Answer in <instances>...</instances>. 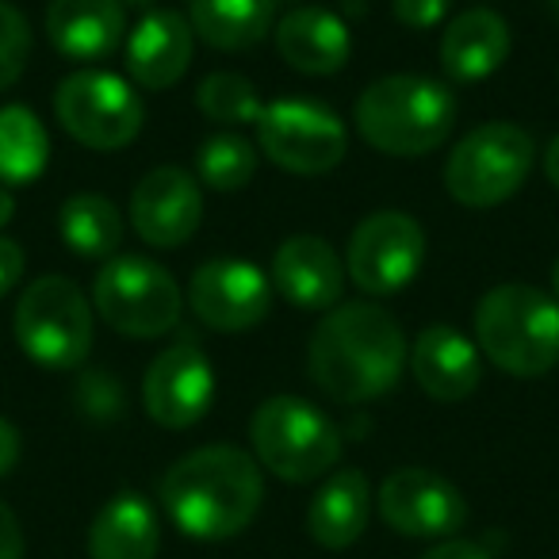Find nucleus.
<instances>
[{
    "label": "nucleus",
    "instance_id": "2eb2a0df",
    "mask_svg": "<svg viewBox=\"0 0 559 559\" xmlns=\"http://www.w3.org/2000/svg\"><path fill=\"white\" fill-rule=\"evenodd\" d=\"M203 195L200 185L177 165L150 169L131 192V223L139 238L154 249H177L200 230Z\"/></svg>",
    "mask_w": 559,
    "mask_h": 559
},
{
    "label": "nucleus",
    "instance_id": "c9c22d12",
    "mask_svg": "<svg viewBox=\"0 0 559 559\" xmlns=\"http://www.w3.org/2000/svg\"><path fill=\"white\" fill-rule=\"evenodd\" d=\"M544 177H548L551 185L559 188V134L551 139V146L544 150Z\"/></svg>",
    "mask_w": 559,
    "mask_h": 559
},
{
    "label": "nucleus",
    "instance_id": "aec40b11",
    "mask_svg": "<svg viewBox=\"0 0 559 559\" xmlns=\"http://www.w3.org/2000/svg\"><path fill=\"white\" fill-rule=\"evenodd\" d=\"M276 50L292 70L311 73V78H330L349 62L353 39L342 16L319 9V4H307V9L280 16Z\"/></svg>",
    "mask_w": 559,
    "mask_h": 559
},
{
    "label": "nucleus",
    "instance_id": "58836bf2",
    "mask_svg": "<svg viewBox=\"0 0 559 559\" xmlns=\"http://www.w3.org/2000/svg\"><path fill=\"white\" fill-rule=\"evenodd\" d=\"M548 9H551V12H556V16H559V0H548Z\"/></svg>",
    "mask_w": 559,
    "mask_h": 559
},
{
    "label": "nucleus",
    "instance_id": "6ab92c4d",
    "mask_svg": "<svg viewBox=\"0 0 559 559\" xmlns=\"http://www.w3.org/2000/svg\"><path fill=\"white\" fill-rule=\"evenodd\" d=\"M123 0H50L47 35L70 62H100L123 43Z\"/></svg>",
    "mask_w": 559,
    "mask_h": 559
},
{
    "label": "nucleus",
    "instance_id": "4be33fe9",
    "mask_svg": "<svg viewBox=\"0 0 559 559\" xmlns=\"http://www.w3.org/2000/svg\"><path fill=\"white\" fill-rule=\"evenodd\" d=\"M510 58V27L498 12L472 9L441 35V66L452 81H483Z\"/></svg>",
    "mask_w": 559,
    "mask_h": 559
},
{
    "label": "nucleus",
    "instance_id": "b1692460",
    "mask_svg": "<svg viewBox=\"0 0 559 559\" xmlns=\"http://www.w3.org/2000/svg\"><path fill=\"white\" fill-rule=\"evenodd\" d=\"M280 0H188V24L215 50H249L269 35Z\"/></svg>",
    "mask_w": 559,
    "mask_h": 559
},
{
    "label": "nucleus",
    "instance_id": "2f4dec72",
    "mask_svg": "<svg viewBox=\"0 0 559 559\" xmlns=\"http://www.w3.org/2000/svg\"><path fill=\"white\" fill-rule=\"evenodd\" d=\"M20 276H24V249L16 241L0 238V299L16 288Z\"/></svg>",
    "mask_w": 559,
    "mask_h": 559
},
{
    "label": "nucleus",
    "instance_id": "9d476101",
    "mask_svg": "<svg viewBox=\"0 0 559 559\" xmlns=\"http://www.w3.org/2000/svg\"><path fill=\"white\" fill-rule=\"evenodd\" d=\"M257 142L272 165L299 177H319L342 165L345 127L314 100H272L257 119Z\"/></svg>",
    "mask_w": 559,
    "mask_h": 559
},
{
    "label": "nucleus",
    "instance_id": "4468645a",
    "mask_svg": "<svg viewBox=\"0 0 559 559\" xmlns=\"http://www.w3.org/2000/svg\"><path fill=\"white\" fill-rule=\"evenodd\" d=\"M215 399V372L200 345H173L142 380V403L146 414L165 429H188L211 411Z\"/></svg>",
    "mask_w": 559,
    "mask_h": 559
},
{
    "label": "nucleus",
    "instance_id": "7ed1b4c3",
    "mask_svg": "<svg viewBox=\"0 0 559 559\" xmlns=\"http://www.w3.org/2000/svg\"><path fill=\"white\" fill-rule=\"evenodd\" d=\"M357 127L388 157H421L437 150L456 127V96L441 81L395 73L360 93Z\"/></svg>",
    "mask_w": 559,
    "mask_h": 559
},
{
    "label": "nucleus",
    "instance_id": "bb28decb",
    "mask_svg": "<svg viewBox=\"0 0 559 559\" xmlns=\"http://www.w3.org/2000/svg\"><path fill=\"white\" fill-rule=\"evenodd\" d=\"M195 173L215 192H238L253 180L257 173V150L238 134H215L195 154Z\"/></svg>",
    "mask_w": 559,
    "mask_h": 559
},
{
    "label": "nucleus",
    "instance_id": "4c0bfd02",
    "mask_svg": "<svg viewBox=\"0 0 559 559\" xmlns=\"http://www.w3.org/2000/svg\"><path fill=\"white\" fill-rule=\"evenodd\" d=\"M551 292H556V299H559V257H556V264H551Z\"/></svg>",
    "mask_w": 559,
    "mask_h": 559
},
{
    "label": "nucleus",
    "instance_id": "7c9ffc66",
    "mask_svg": "<svg viewBox=\"0 0 559 559\" xmlns=\"http://www.w3.org/2000/svg\"><path fill=\"white\" fill-rule=\"evenodd\" d=\"M81 403L88 406V414H93L96 421H108L119 414V406H123V399H119V388L108 380L104 372L88 376L85 383H81Z\"/></svg>",
    "mask_w": 559,
    "mask_h": 559
},
{
    "label": "nucleus",
    "instance_id": "a878e982",
    "mask_svg": "<svg viewBox=\"0 0 559 559\" xmlns=\"http://www.w3.org/2000/svg\"><path fill=\"white\" fill-rule=\"evenodd\" d=\"M62 241L81 257H111L123 241V215L108 195L81 192L62 203L58 215Z\"/></svg>",
    "mask_w": 559,
    "mask_h": 559
},
{
    "label": "nucleus",
    "instance_id": "f704fd0d",
    "mask_svg": "<svg viewBox=\"0 0 559 559\" xmlns=\"http://www.w3.org/2000/svg\"><path fill=\"white\" fill-rule=\"evenodd\" d=\"M16 464H20V433L9 418H0V479L12 475Z\"/></svg>",
    "mask_w": 559,
    "mask_h": 559
},
{
    "label": "nucleus",
    "instance_id": "e433bc0d",
    "mask_svg": "<svg viewBox=\"0 0 559 559\" xmlns=\"http://www.w3.org/2000/svg\"><path fill=\"white\" fill-rule=\"evenodd\" d=\"M12 211H16V203H12V192H9V188H4V185H0V226L9 223Z\"/></svg>",
    "mask_w": 559,
    "mask_h": 559
},
{
    "label": "nucleus",
    "instance_id": "20e7f679",
    "mask_svg": "<svg viewBox=\"0 0 559 559\" xmlns=\"http://www.w3.org/2000/svg\"><path fill=\"white\" fill-rule=\"evenodd\" d=\"M479 353L506 376L533 380L559 365V299L528 284H502L475 307Z\"/></svg>",
    "mask_w": 559,
    "mask_h": 559
},
{
    "label": "nucleus",
    "instance_id": "0eeeda50",
    "mask_svg": "<svg viewBox=\"0 0 559 559\" xmlns=\"http://www.w3.org/2000/svg\"><path fill=\"white\" fill-rule=\"evenodd\" d=\"M533 134L518 123H483L456 142L444 165V188L464 207H495L525 185L533 169Z\"/></svg>",
    "mask_w": 559,
    "mask_h": 559
},
{
    "label": "nucleus",
    "instance_id": "6e6552de",
    "mask_svg": "<svg viewBox=\"0 0 559 559\" xmlns=\"http://www.w3.org/2000/svg\"><path fill=\"white\" fill-rule=\"evenodd\" d=\"M93 304L96 314L116 334L150 342V337H162L177 326L185 296H180L169 269L146 261V257H116L96 272Z\"/></svg>",
    "mask_w": 559,
    "mask_h": 559
},
{
    "label": "nucleus",
    "instance_id": "c85d7f7f",
    "mask_svg": "<svg viewBox=\"0 0 559 559\" xmlns=\"http://www.w3.org/2000/svg\"><path fill=\"white\" fill-rule=\"evenodd\" d=\"M32 58V27L20 9H12L9 0H0V93L20 81Z\"/></svg>",
    "mask_w": 559,
    "mask_h": 559
},
{
    "label": "nucleus",
    "instance_id": "423d86ee",
    "mask_svg": "<svg viewBox=\"0 0 559 559\" xmlns=\"http://www.w3.org/2000/svg\"><path fill=\"white\" fill-rule=\"evenodd\" d=\"M16 342L35 365L66 372L93 349V304L66 276H39L16 304Z\"/></svg>",
    "mask_w": 559,
    "mask_h": 559
},
{
    "label": "nucleus",
    "instance_id": "ea45409f",
    "mask_svg": "<svg viewBox=\"0 0 559 559\" xmlns=\"http://www.w3.org/2000/svg\"><path fill=\"white\" fill-rule=\"evenodd\" d=\"M123 4H131V9H134V4H146V0H123Z\"/></svg>",
    "mask_w": 559,
    "mask_h": 559
},
{
    "label": "nucleus",
    "instance_id": "f03ea898",
    "mask_svg": "<svg viewBox=\"0 0 559 559\" xmlns=\"http://www.w3.org/2000/svg\"><path fill=\"white\" fill-rule=\"evenodd\" d=\"M162 506L192 540H230L264 502L261 467L234 444H203L162 475Z\"/></svg>",
    "mask_w": 559,
    "mask_h": 559
},
{
    "label": "nucleus",
    "instance_id": "393cba45",
    "mask_svg": "<svg viewBox=\"0 0 559 559\" xmlns=\"http://www.w3.org/2000/svg\"><path fill=\"white\" fill-rule=\"evenodd\" d=\"M47 157L50 139L39 116L24 104H4L0 108V180L4 185H32L47 169Z\"/></svg>",
    "mask_w": 559,
    "mask_h": 559
},
{
    "label": "nucleus",
    "instance_id": "f3484780",
    "mask_svg": "<svg viewBox=\"0 0 559 559\" xmlns=\"http://www.w3.org/2000/svg\"><path fill=\"white\" fill-rule=\"evenodd\" d=\"M192 66V24L173 9H154L127 35V73L142 88H173Z\"/></svg>",
    "mask_w": 559,
    "mask_h": 559
},
{
    "label": "nucleus",
    "instance_id": "72a5a7b5",
    "mask_svg": "<svg viewBox=\"0 0 559 559\" xmlns=\"http://www.w3.org/2000/svg\"><path fill=\"white\" fill-rule=\"evenodd\" d=\"M418 559H495V556L475 540H441L437 548L421 551Z\"/></svg>",
    "mask_w": 559,
    "mask_h": 559
},
{
    "label": "nucleus",
    "instance_id": "cd10ccee",
    "mask_svg": "<svg viewBox=\"0 0 559 559\" xmlns=\"http://www.w3.org/2000/svg\"><path fill=\"white\" fill-rule=\"evenodd\" d=\"M195 100H200L203 116L226 127H238V123L257 127V119H261V111H264L253 81L241 78V73H211L200 85V93H195Z\"/></svg>",
    "mask_w": 559,
    "mask_h": 559
},
{
    "label": "nucleus",
    "instance_id": "412c9836",
    "mask_svg": "<svg viewBox=\"0 0 559 559\" xmlns=\"http://www.w3.org/2000/svg\"><path fill=\"white\" fill-rule=\"evenodd\" d=\"M368 510H372V490H368L365 472L342 467L314 490L311 510H307V533L322 548L342 551L360 540L368 525Z\"/></svg>",
    "mask_w": 559,
    "mask_h": 559
},
{
    "label": "nucleus",
    "instance_id": "39448f33",
    "mask_svg": "<svg viewBox=\"0 0 559 559\" xmlns=\"http://www.w3.org/2000/svg\"><path fill=\"white\" fill-rule=\"evenodd\" d=\"M253 452L272 475L288 483H314L342 460V433L319 411L292 395H272L249 421Z\"/></svg>",
    "mask_w": 559,
    "mask_h": 559
},
{
    "label": "nucleus",
    "instance_id": "ddd939ff",
    "mask_svg": "<svg viewBox=\"0 0 559 559\" xmlns=\"http://www.w3.org/2000/svg\"><path fill=\"white\" fill-rule=\"evenodd\" d=\"M188 304L203 326L218 334H241L257 326L272 307V284L257 264L223 257L195 269L188 284Z\"/></svg>",
    "mask_w": 559,
    "mask_h": 559
},
{
    "label": "nucleus",
    "instance_id": "1a4fd4ad",
    "mask_svg": "<svg viewBox=\"0 0 559 559\" xmlns=\"http://www.w3.org/2000/svg\"><path fill=\"white\" fill-rule=\"evenodd\" d=\"M55 116L70 139L88 150H119L142 131V96L108 70H81L55 93Z\"/></svg>",
    "mask_w": 559,
    "mask_h": 559
},
{
    "label": "nucleus",
    "instance_id": "5701e85b",
    "mask_svg": "<svg viewBox=\"0 0 559 559\" xmlns=\"http://www.w3.org/2000/svg\"><path fill=\"white\" fill-rule=\"evenodd\" d=\"M162 525L154 506L134 490H123L88 525V559H157Z\"/></svg>",
    "mask_w": 559,
    "mask_h": 559
},
{
    "label": "nucleus",
    "instance_id": "dca6fc26",
    "mask_svg": "<svg viewBox=\"0 0 559 559\" xmlns=\"http://www.w3.org/2000/svg\"><path fill=\"white\" fill-rule=\"evenodd\" d=\"M272 284L299 311H334L345 292L342 257L330 249V241L299 234L272 257Z\"/></svg>",
    "mask_w": 559,
    "mask_h": 559
},
{
    "label": "nucleus",
    "instance_id": "a211bd4d",
    "mask_svg": "<svg viewBox=\"0 0 559 559\" xmlns=\"http://www.w3.org/2000/svg\"><path fill=\"white\" fill-rule=\"evenodd\" d=\"M411 368L418 388L437 403H460L483 380V353L452 326H429L414 342Z\"/></svg>",
    "mask_w": 559,
    "mask_h": 559
},
{
    "label": "nucleus",
    "instance_id": "473e14b6",
    "mask_svg": "<svg viewBox=\"0 0 559 559\" xmlns=\"http://www.w3.org/2000/svg\"><path fill=\"white\" fill-rule=\"evenodd\" d=\"M0 559H24V528L4 502H0Z\"/></svg>",
    "mask_w": 559,
    "mask_h": 559
},
{
    "label": "nucleus",
    "instance_id": "f257e3e1",
    "mask_svg": "<svg viewBox=\"0 0 559 559\" xmlns=\"http://www.w3.org/2000/svg\"><path fill=\"white\" fill-rule=\"evenodd\" d=\"M406 337L380 304H337L307 345V372L337 403H376L399 383Z\"/></svg>",
    "mask_w": 559,
    "mask_h": 559
},
{
    "label": "nucleus",
    "instance_id": "c756f323",
    "mask_svg": "<svg viewBox=\"0 0 559 559\" xmlns=\"http://www.w3.org/2000/svg\"><path fill=\"white\" fill-rule=\"evenodd\" d=\"M449 4L452 0H391V12L411 32H429L449 16Z\"/></svg>",
    "mask_w": 559,
    "mask_h": 559
},
{
    "label": "nucleus",
    "instance_id": "f8f14e48",
    "mask_svg": "<svg viewBox=\"0 0 559 559\" xmlns=\"http://www.w3.org/2000/svg\"><path fill=\"white\" fill-rule=\"evenodd\" d=\"M380 513L395 533L414 540H441L464 528L467 502L444 475L426 467H399L380 487Z\"/></svg>",
    "mask_w": 559,
    "mask_h": 559
},
{
    "label": "nucleus",
    "instance_id": "9b49d317",
    "mask_svg": "<svg viewBox=\"0 0 559 559\" xmlns=\"http://www.w3.org/2000/svg\"><path fill=\"white\" fill-rule=\"evenodd\" d=\"M426 230L403 211H376L353 230L345 272L368 296H395L421 272Z\"/></svg>",
    "mask_w": 559,
    "mask_h": 559
}]
</instances>
